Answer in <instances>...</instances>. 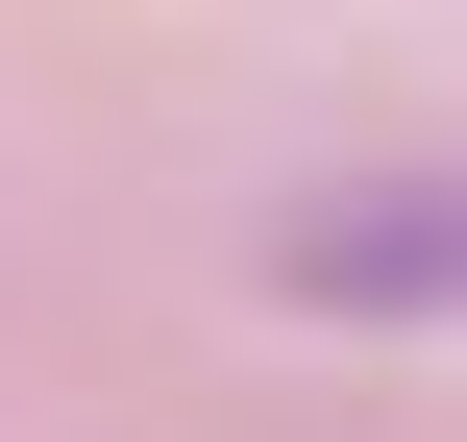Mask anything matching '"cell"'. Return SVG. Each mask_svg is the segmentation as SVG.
I'll list each match as a JSON object with an SVG mask.
<instances>
[{
  "mask_svg": "<svg viewBox=\"0 0 467 442\" xmlns=\"http://www.w3.org/2000/svg\"><path fill=\"white\" fill-rule=\"evenodd\" d=\"M271 271L345 295V320H467V172H320L271 221Z\"/></svg>",
  "mask_w": 467,
  "mask_h": 442,
  "instance_id": "cell-1",
  "label": "cell"
}]
</instances>
